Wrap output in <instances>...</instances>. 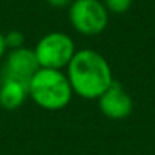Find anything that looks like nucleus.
<instances>
[{
	"label": "nucleus",
	"mask_w": 155,
	"mask_h": 155,
	"mask_svg": "<svg viewBox=\"0 0 155 155\" xmlns=\"http://www.w3.org/2000/svg\"><path fill=\"white\" fill-rule=\"evenodd\" d=\"M65 74L73 93L87 101H97L114 84L110 62L102 53L93 49L76 50L65 67Z\"/></svg>",
	"instance_id": "obj_1"
},
{
	"label": "nucleus",
	"mask_w": 155,
	"mask_h": 155,
	"mask_svg": "<svg viewBox=\"0 0 155 155\" xmlns=\"http://www.w3.org/2000/svg\"><path fill=\"white\" fill-rule=\"evenodd\" d=\"M29 97L46 111L64 110L74 96L68 78L62 70L38 68L28 84Z\"/></svg>",
	"instance_id": "obj_2"
},
{
	"label": "nucleus",
	"mask_w": 155,
	"mask_h": 155,
	"mask_svg": "<svg viewBox=\"0 0 155 155\" xmlns=\"http://www.w3.org/2000/svg\"><path fill=\"white\" fill-rule=\"evenodd\" d=\"M68 9L71 28L84 37L101 35L110 21V12L102 0H73Z\"/></svg>",
	"instance_id": "obj_3"
},
{
	"label": "nucleus",
	"mask_w": 155,
	"mask_h": 155,
	"mask_svg": "<svg viewBox=\"0 0 155 155\" xmlns=\"http://www.w3.org/2000/svg\"><path fill=\"white\" fill-rule=\"evenodd\" d=\"M34 52L40 68L62 70L74 56L76 46L68 34L53 31L38 40L37 46L34 47Z\"/></svg>",
	"instance_id": "obj_4"
},
{
	"label": "nucleus",
	"mask_w": 155,
	"mask_h": 155,
	"mask_svg": "<svg viewBox=\"0 0 155 155\" xmlns=\"http://www.w3.org/2000/svg\"><path fill=\"white\" fill-rule=\"evenodd\" d=\"M40 64L37 61L34 49L26 46L14 50H8L3 58V67L0 71V78L3 79H14L23 84H29L32 76L38 71Z\"/></svg>",
	"instance_id": "obj_5"
},
{
	"label": "nucleus",
	"mask_w": 155,
	"mask_h": 155,
	"mask_svg": "<svg viewBox=\"0 0 155 155\" xmlns=\"http://www.w3.org/2000/svg\"><path fill=\"white\" fill-rule=\"evenodd\" d=\"M101 113L110 120H123L131 116L134 110V102L129 93L114 81V84L105 90L97 99Z\"/></svg>",
	"instance_id": "obj_6"
},
{
	"label": "nucleus",
	"mask_w": 155,
	"mask_h": 155,
	"mask_svg": "<svg viewBox=\"0 0 155 155\" xmlns=\"http://www.w3.org/2000/svg\"><path fill=\"white\" fill-rule=\"evenodd\" d=\"M29 97L28 85L14 79L0 78V107L6 111L18 110Z\"/></svg>",
	"instance_id": "obj_7"
},
{
	"label": "nucleus",
	"mask_w": 155,
	"mask_h": 155,
	"mask_svg": "<svg viewBox=\"0 0 155 155\" xmlns=\"http://www.w3.org/2000/svg\"><path fill=\"white\" fill-rule=\"evenodd\" d=\"M110 14H125L131 9L134 0H102Z\"/></svg>",
	"instance_id": "obj_8"
},
{
	"label": "nucleus",
	"mask_w": 155,
	"mask_h": 155,
	"mask_svg": "<svg viewBox=\"0 0 155 155\" xmlns=\"http://www.w3.org/2000/svg\"><path fill=\"white\" fill-rule=\"evenodd\" d=\"M25 35L21 31H9L8 34H5V43L8 50H14V49H20L25 46Z\"/></svg>",
	"instance_id": "obj_9"
},
{
	"label": "nucleus",
	"mask_w": 155,
	"mask_h": 155,
	"mask_svg": "<svg viewBox=\"0 0 155 155\" xmlns=\"http://www.w3.org/2000/svg\"><path fill=\"white\" fill-rule=\"evenodd\" d=\"M44 2L52 6V8H56V9H61V8H68L71 5L73 0H44Z\"/></svg>",
	"instance_id": "obj_10"
},
{
	"label": "nucleus",
	"mask_w": 155,
	"mask_h": 155,
	"mask_svg": "<svg viewBox=\"0 0 155 155\" xmlns=\"http://www.w3.org/2000/svg\"><path fill=\"white\" fill-rule=\"evenodd\" d=\"M6 53H8V47H6V43H5V34L0 32V61L5 58Z\"/></svg>",
	"instance_id": "obj_11"
}]
</instances>
